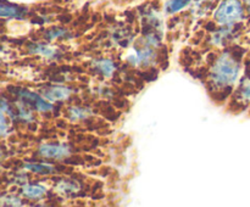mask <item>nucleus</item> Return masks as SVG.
<instances>
[{
	"mask_svg": "<svg viewBox=\"0 0 250 207\" xmlns=\"http://www.w3.org/2000/svg\"><path fill=\"white\" fill-rule=\"evenodd\" d=\"M29 51L33 54H37V55H42L50 58H53L54 56L56 55V50L53 48V46L48 45V44H42V43L31 44V46H29Z\"/></svg>",
	"mask_w": 250,
	"mask_h": 207,
	"instance_id": "6e6552de",
	"label": "nucleus"
},
{
	"mask_svg": "<svg viewBox=\"0 0 250 207\" xmlns=\"http://www.w3.org/2000/svg\"><path fill=\"white\" fill-rule=\"evenodd\" d=\"M239 95H241L243 101L250 102V79L249 78H246V79H243V82H242L241 88H239Z\"/></svg>",
	"mask_w": 250,
	"mask_h": 207,
	"instance_id": "4468645a",
	"label": "nucleus"
},
{
	"mask_svg": "<svg viewBox=\"0 0 250 207\" xmlns=\"http://www.w3.org/2000/svg\"><path fill=\"white\" fill-rule=\"evenodd\" d=\"M56 189H58V192H61V194H70V192L77 191L78 185L71 180H62L59 183Z\"/></svg>",
	"mask_w": 250,
	"mask_h": 207,
	"instance_id": "ddd939ff",
	"label": "nucleus"
},
{
	"mask_svg": "<svg viewBox=\"0 0 250 207\" xmlns=\"http://www.w3.org/2000/svg\"><path fill=\"white\" fill-rule=\"evenodd\" d=\"M70 118L72 121H80V119L87 118L90 116V111L88 109H83V107H72L68 111Z\"/></svg>",
	"mask_w": 250,
	"mask_h": 207,
	"instance_id": "f8f14e48",
	"label": "nucleus"
},
{
	"mask_svg": "<svg viewBox=\"0 0 250 207\" xmlns=\"http://www.w3.org/2000/svg\"><path fill=\"white\" fill-rule=\"evenodd\" d=\"M27 14V10L24 7L17 6V5L9 4V2L2 1L1 6H0V16L6 19H23Z\"/></svg>",
	"mask_w": 250,
	"mask_h": 207,
	"instance_id": "39448f33",
	"label": "nucleus"
},
{
	"mask_svg": "<svg viewBox=\"0 0 250 207\" xmlns=\"http://www.w3.org/2000/svg\"><path fill=\"white\" fill-rule=\"evenodd\" d=\"M239 73V63L231 54H222L211 68L212 83L217 87H229L236 82Z\"/></svg>",
	"mask_w": 250,
	"mask_h": 207,
	"instance_id": "f257e3e1",
	"label": "nucleus"
},
{
	"mask_svg": "<svg viewBox=\"0 0 250 207\" xmlns=\"http://www.w3.org/2000/svg\"><path fill=\"white\" fill-rule=\"evenodd\" d=\"M70 148L65 144H43L38 149V153L42 157L50 160H62L70 155Z\"/></svg>",
	"mask_w": 250,
	"mask_h": 207,
	"instance_id": "20e7f679",
	"label": "nucleus"
},
{
	"mask_svg": "<svg viewBox=\"0 0 250 207\" xmlns=\"http://www.w3.org/2000/svg\"><path fill=\"white\" fill-rule=\"evenodd\" d=\"M244 17V6L241 0H222L214 14V19L220 24L232 26L242 21Z\"/></svg>",
	"mask_w": 250,
	"mask_h": 207,
	"instance_id": "f03ea898",
	"label": "nucleus"
},
{
	"mask_svg": "<svg viewBox=\"0 0 250 207\" xmlns=\"http://www.w3.org/2000/svg\"><path fill=\"white\" fill-rule=\"evenodd\" d=\"M16 95L24 102L26 105H31L34 109L41 112H48L53 109V105L49 104L44 97L39 96V94H36L33 92H29L27 89H19L16 92Z\"/></svg>",
	"mask_w": 250,
	"mask_h": 207,
	"instance_id": "7ed1b4c3",
	"label": "nucleus"
},
{
	"mask_svg": "<svg viewBox=\"0 0 250 207\" xmlns=\"http://www.w3.org/2000/svg\"><path fill=\"white\" fill-rule=\"evenodd\" d=\"M71 95V89L66 87H51L45 92L44 96L51 101H58V100L67 99Z\"/></svg>",
	"mask_w": 250,
	"mask_h": 207,
	"instance_id": "0eeeda50",
	"label": "nucleus"
},
{
	"mask_svg": "<svg viewBox=\"0 0 250 207\" xmlns=\"http://www.w3.org/2000/svg\"><path fill=\"white\" fill-rule=\"evenodd\" d=\"M17 107H19V114H17V117H19L21 121L31 122L32 119H33V114H32V112L29 111V110H27L23 105H19Z\"/></svg>",
	"mask_w": 250,
	"mask_h": 207,
	"instance_id": "dca6fc26",
	"label": "nucleus"
},
{
	"mask_svg": "<svg viewBox=\"0 0 250 207\" xmlns=\"http://www.w3.org/2000/svg\"><path fill=\"white\" fill-rule=\"evenodd\" d=\"M1 205H4V206H6V205H10V206H20V205H22V202L16 196H4L1 199Z\"/></svg>",
	"mask_w": 250,
	"mask_h": 207,
	"instance_id": "f3484780",
	"label": "nucleus"
},
{
	"mask_svg": "<svg viewBox=\"0 0 250 207\" xmlns=\"http://www.w3.org/2000/svg\"><path fill=\"white\" fill-rule=\"evenodd\" d=\"M192 0H168L165 4V11L167 14H176L182 9L187 7Z\"/></svg>",
	"mask_w": 250,
	"mask_h": 207,
	"instance_id": "9d476101",
	"label": "nucleus"
},
{
	"mask_svg": "<svg viewBox=\"0 0 250 207\" xmlns=\"http://www.w3.org/2000/svg\"><path fill=\"white\" fill-rule=\"evenodd\" d=\"M66 34H67V31H65V29L51 28L45 33V38L48 39V40H53V39H56V38H62V37H65Z\"/></svg>",
	"mask_w": 250,
	"mask_h": 207,
	"instance_id": "2eb2a0df",
	"label": "nucleus"
},
{
	"mask_svg": "<svg viewBox=\"0 0 250 207\" xmlns=\"http://www.w3.org/2000/svg\"><path fill=\"white\" fill-rule=\"evenodd\" d=\"M95 67L97 70L102 73L103 75H111L115 71L114 62L110 60H99L95 62Z\"/></svg>",
	"mask_w": 250,
	"mask_h": 207,
	"instance_id": "9b49d317",
	"label": "nucleus"
},
{
	"mask_svg": "<svg viewBox=\"0 0 250 207\" xmlns=\"http://www.w3.org/2000/svg\"><path fill=\"white\" fill-rule=\"evenodd\" d=\"M24 169L37 174H50L54 172V167L48 163H26Z\"/></svg>",
	"mask_w": 250,
	"mask_h": 207,
	"instance_id": "1a4fd4ad",
	"label": "nucleus"
},
{
	"mask_svg": "<svg viewBox=\"0 0 250 207\" xmlns=\"http://www.w3.org/2000/svg\"><path fill=\"white\" fill-rule=\"evenodd\" d=\"M246 4H247V9H248V11L250 14V0H246Z\"/></svg>",
	"mask_w": 250,
	"mask_h": 207,
	"instance_id": "a211bd4d",
	"label": "nucleus"
},
{
	"mask_svg": "<svg viewBox=\"0 0 250 207\" xmlns=\"http://www.w3.org/2000/svg\"><path fill=\"white\" fill-rule=\"evenodd\" d=\"M21 194L27 199L39 200L46 194V189L38 184H26L24 187H22Z\"/></svg>",
	"mask_w": 250,
	"mask_h": 207,
	"instance_id": "423d86ee",
	"label": "nucleus"
}]
</instances>
